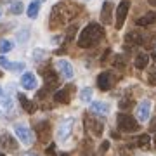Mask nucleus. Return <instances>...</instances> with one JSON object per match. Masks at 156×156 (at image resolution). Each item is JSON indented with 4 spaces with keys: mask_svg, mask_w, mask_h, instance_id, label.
Listing matches in <instances>:
<instances>
[{
    "mask_svg": "<svg viewBox=\"0 0 156 156\" xmlns=\"http://www.w3.org/2000/svg\"><path fill=\"white\" fill-rule=\"evenodd\" d=\"M78 12H80V7L71 4V2H59L56 5L52 7V12H50V19H49V26L50 30H57L68 24V23L71 21L73 17L78 16Z\"/></svg>",
    "mask_w": 156,
    "mask_h": 156,
    "instance_id": "f257e3e1",
    "label": "nucleus"
},
{
    "mask_svg": "<svg viewBox=\"0 0 156 156\" xmlns=\"http://www.w3.org/2000/svg\"><path fill=\"white\" fill-rule=\"evenodd\" d=\"M102 38H104V30H102V26L97 24V23H90V24H87L82 30V33L78 37V47L90 49V47H94V45L99 44Z\"/></svg>",
    "mask_w": 156,
    "mask_h": 156,
    "instance_id": "f03ea898",
    "label": "nucleus"
},
{
    "mask_svg": "<svg viewBox=\"0 0 156 156\" xmlns=\"http://www.w3.org/2000/svg\"><path fill=\"white\" fill-rule=\"evenodd\" d=\"M116 123L122 132H137L139 130V122L130 115H125V113H120L116 116Z\"/></svg>",
    "mask_w": 156,
    "mask_h": 156,
    "instance_id": "7ed1b4c3",
    "label": "nucleus"
},
{
    "mask_svg": "<svg viewBox=\"0 0 156 156\" xmlns=\"http://www.w3.org/2000/svg\"><path fill=\"white\" fill-rule=\"evenodd\" d=\"M38 71L42 73V76H44L45 89L47 90H54V89L59 87V76L56 75V71H52L50 68H42V66H40Z\"/></svg>",
    "mask_w": 156,
    "mask_h": 156,
    "instance_id": "20e7f679",
    "label": "nucleus"
},
{
    "mask_svg": "<svg viewBox=\"0 0 156 156\" xmlns=\"http://www.w3.org/2000/svg\"><path fill=\"white\" fill-rule=\"evenodd\" d=\"M73 125H75V118H64L59 127H57V140L59 142H64V140L71 135V130H73Z\"/></svg>",
    "mask_w": 156,
    "mask_h": 156,
    "instance_id": "39448f33",
    "label": "nucleus"
},
{
    "mask_svg": "<svg viewBox=\"0 0 156 156\" xmlns=\"http://www.w3.org/2000/svg\"><path fill=\"white\" fill-rule=\"evenodd\" d=\"M83 125H85V130L92 134L94 137H101L102 135V130H104V125L101 122H97L95 118H90L89 115H85L83 116Z\"/></svg>",
    "mask_w": 156,
    "mask_h": 156,
    "instance_id": "423d86ee",
    "label": "nucleus"
},
{
    "mask_svg": "<svg viewBox=\"0 0 156 156\" xmlns=\"http://www.w3.org/2000/svg\"><path fill=\"white\" fill-rule=\"evenodd\" d=\"M128 9H130V2L128 0H122L120 5L116 7V23H115V28L122 30L125 24V19L128 16Z\"/></svg>",
    "mask_w": 156,
    "mask_h": 156,
    "instance_id": "0eeeda50",
    "label": "nucleus"
},
{
    "mask_svg": "<svg viewBox=\"0 0 156 156\" xmlns=\"http://www.w3.org/2000/svg\"><path fill=\"white\" fill-rule=\"evenodd\" d=\"M35 132H37L38 139L42 140L44 144H47L50 140V137H52V128H50V123L47 122V120L37 123V125H35Z\"/></svg>",
    "mask_w": 156,
    "mask_h": 156,
    "instance_id": "6e6552de",
    "label": "nucleus"
},
{
    "mask_svg": "<svg viewBox=\"0 0 156 156\" xmlns=\"http://www.w3.org/2000/svg\"><path fill=\"white\" fill-rule=\"evenodd\" d=\"M73 92H75V85H66V87H62L61 90H57L54 94V101L57 104H69Z\"/></svg>",
    "mask_w": 156,
    "mask_h": 156,
    "instance_id": "1a4fd4ad",
    "label": "nucleus"
},
{
    "mask_svg": "<svg viewBox=\"0 0 156 156\" xmlns=\"http://www.w3.org/2000/svg\"><path fill=\"white\" fill-rule=\"evenodd\" d=\"M14 134L21 139V142H24V144H33V132L30 130L28 127H24V125H21V123H16L14 125Z\"/></svg>",
    "mask_w": 156,
    "mask_h": 156,
    "instance_id": "9d476101",
    "label": "nucleus"
},
{
    "mask_svg": "<svg viewBox=\"0 0 156 156\" xmlns=\"http://www.w3.org/2000/svg\"><path fill=\"white\" fill-rule=\"evenodd\" d=\"M0 149L2 151H11V153L17 151V142L14 140V137H12L11 134H2L0 135Z\"/></svg>",
    "mask_w": 156,
    "mask_h": 156,
    "instance_id": "9b49d317",
    "label": "nucleus"
},
{
    "mask_svg": "<svg viewBox=\"0 0 156 156\" xmlns=\"http://www.w3.org/2000/svg\"><path fill=\"white\" fill-rule=\"evenodd\" d=\"M111 85H113V78H111V73L109 71H102L99 76H97V87H99L102 92L109 90Z\"/></svg>",
    "mask_w": 156,
    "mask_h": 156,
    "instance_id": "f8f14e48",
    "label": "nucleus"
},
{
    "mask_svg": "<svg viewBox=\"0 0 156 156\" xmlns=\"http://www.w3.org/2000/svg\"><path fill=\"white\" fill-rule=\"evenodd\" d=\"M149 113H151V102L147 99H144L137 106V118H139V122H147L149 120Z\"/></svg>",
    "mask_w": 156,
    "mask_h": 156,
    "instance_id": "ddd939ff",
    "label": "nucleus"
},
{
    "mask_svg": "<svg viewBox=\"0 0 156 156\" xmlns=\"http://www.w3.org/2000/svg\"><path fill=\"white\" fill-rule=\"evenodd\" d=\"M113 19V4L109 0H106L102 4V9H101V23L102 24H109Z\"/></svg>",
    "mask_w": 156,
    "mask_h": 156,
    "instance_id": "4468645a",
    "label": "nucleus"
},
{
    "mask_svg": "<svg viewBox=\"0 0 156 156\" xmlns=\"http://www.w3.org/2000/svg\"><path fill=\"white\" fill-rule=\"evenodd\" d=\"M21 85L23 87H24V89L26 90H33V89H37V76H35L33 73H24V75H23L21 76Z\"/></svg>",
    "mask_w": 156,
    "mask_h": 156,
    "instance_id": "2eb2a0df",
    "label": "nucleus"
},
{
    "mask_svg": "<svg viewBox=\"0 0 156 156\" xmlns=\"http://www.w3.org/2000/svg\"><path fill=\"white\" fill-rule=\"evenodd\" d=\"M17 99H19V102H21V108L26 113H30V115H31V113L37 111V104H35L33 101H30L24 94H17Z\"/></svg>",
    "mask_w": 156,
    "mask_h": 156,
    "instance_id": "dca6fc26",
    "label": "nucleus"
},
{
    "mask_svg": "<svg viewBox=\"0 0 156 156\" xmlns=\"http://www.w3.org/2000/svg\"><path fill=\"white\" fill-rule=\"evenodd\" d=\"M0 66L9 69V71H21V69H24V64L23 62H11L4 56H0Z\"/></svg>",
    "mask_w": 156,
    "mask_h": 156,
    "instance_id": "f3484780",
    "label": "nucleus"
},
{
    "mask_svg": "<svg viewBox=\"0 0 156 156\" xmlns=\"http://www.w3.org/2000/svg\"><path fill=\"white\" fill-rule=\"evenodd\" d=\"M125 42H127L128 45H142L144 44V35L139 33V31H130V33H127V37H125Z\"/></svg>",
    "mask_w": 156,
    "mask_h": 156,
    "instance_id": "a211bd4d",
    "label": "nucleus"
},
{
    "mask_svg": "<svg viewBox=\"0 0 156 156\" xmlns=\"http://www.w3.org/2000/svg\"><path fill=\"white\" fill-rule=\"evenodd\" d=\"M57 68H59V71L62 73V76L64 78H69L73 76V66L69 64V61H66V59H59L57 61Z\"/></svg>",
    "mask_w": 156,
    "mask_h": 156,
    "instance_id": "6ab92c4d",
    "label": "nucleus"
},
{
    "mask_svg": "<svg viewBox=\"0 0 156 156\" xmlns=\"http://www.w3.org/2000/svg\"><path fill=\"white\" fill-rule=\"evenodd\" d=\"M90 109H92V113H97V115H108L109 113V104L102 102V101H95V102L90 104Z\"/></svg>",
    "mask_w": 156,
    "mask_h": 156,
    "instance_id": "aec40b11",
    "label": "nucleus"
},
{
    "mask_svg": "<svg viewBox=\"0 0 156 156\" xmlns=\"http://www.w3.org/2000/svg\"><path fill=\"white\" fill-rule=\"evenodd\" d=\"M156 21V12H147V14H144L142 17H139L137 19V26H149V24H153V23Z\"/></svg>",
    "mask_w": 156,
    "mask_h": 156,
    "instance_id": "412c9836",
    "label": "nucleus"
},
{
    "mask_svg": "<svg viewBox=\"0 0 156 156\" xmlns=\"http://www.w3.org/2000/svg\"><path fill=\"white\" fill-rule=\"evenodd\" d=\"M12 109L11 95H0V113H9Z\"/></svg>",
    "mask_w": 156,
    "mask_h": 156,
    "instance_id": "4be33fe9",
    "label": "nucleus"
},
{
    "mask_svg": "<svg viewBox=\"0 0 156 156\" xmlns=\"http://www.w3.org/2000/svg\"><path fill=\"white\" fill-rule=\"evenodd\" d=\"M147 62H149V56L147 54H139V56L135 57V68L137 69H144L146 66H147Z\"/></svg>",
    "mask_w": 156,
    "mask_h": 156,
    "instance_id": "5701e85b",
    "label": "nucleus"
},
{
    "mask_svg": "<svg viewBox=\"0 0 156 156\" xmlns=\"http://www.w3.org/2000/svg\"><path fill=\"white\" fill-rule=\"evenodd\" d=\"M38 9H40V2L38 0H35V2H31L28 5V17H31V19H35V17L38 16Z\"/></svg>",
    "mask_w": 156,
    "mask_h": 156,
    "instance_id": "b1692460",
    "label": "nucleus"
},
{
    "mask_svg": "<svg viewBox=\"0 0 156 156\" xmlns=\"http://www.w3.org/2000/svg\"><path fill=\"white\" fill-rule=\"evenodd\" d=\"M149 144H151V137L147 134H142V135H139V137H137V146H139V147L147 149V147H149Z\"/></svg>",
    "mask_w": 156,
    "mask_h": 156,
    "instance_id": "393cba45",
    "label": "nucleus"
},
{
    "mask_svg": "<svg viewBox=\"0 0 156 156\" xmlns=\"http://www.w3.org/2000/svg\"><path fill=\"white\" fill-rule=\"evenodd\" d=\"M9 11H11V14L17 16V14H21V12L24 11V5H23L19 0H16V2H12L11 4V9H9Z\"/></svg>",
    "mask_w": 156,
    "mask_h": 156,
    "instance_id": "a878e982",
    "label": "nucleus"
},
{
    "mask_svg": "<svg viewBox=\"0 0 156 156\" xmlns=\"http://www.w3.org/2000/svg\"><path fill=\"white\" fill-rule=\"evenodd\" d=\"M11 49H12V42H9V40H5V38L0 40V52H2V54L9 52Z\"/></svg>",
    "mask_w": 156,
    "mask_h": 156,
    "instance_id": "bb28decb",
    "label": "nucleus"
},
{
    "mask_svg": "<svg viewBox=\"0 0 156 156\" xmlns=\"http://www.w3.org/2000/svg\"><path fill=\"white\" fill-rule=\"evenodd\" d=\"M80 99L83 101V102H89V101L92 99V89L87 87V89L82 90V92H80Z\"/></svg>",
    "mask_w": 156,
    "mask_h": 156,
    "instance_id": "cd10ccee",
    "label": "nucleus"
},
{
    "mask_svg": "<svg viewBox=\"0 0 156 156\" xmlns=\"http://www.w3.org/2000/svg\"><path fill=\"white\" fill-rule=\"evenodd\" d=\"M28 38H30V30L24 28V30H21V31L17 33V42H19V44H24Z\"/></svg>",
    "mask_w": 156,
    "mask_h": 156,
    "instance_id": "c85d7f7f",
    "label": "nucleus"
},
{
    "mask_svg": "<svg viewBox=\"0 0 156 156\" xmlns=\"http://www.w3.org/2000/svg\"><path fill=\"white\" fill-rule=\"evenodd\" d=\"M132 104H134V101L130 99V97H127V99H122L120 101V104H118V106H120V109H130V108H132Z\"/></svg>",
    "mask_w": 156,
    "mask_h": 156,
    "instance_id": "c756f323",
    "label": "nucleus"
},
{
    "mask_svg": "<svg viewBox=\"0 0 156 156\" xmlns=\"http://www.w3.org/2000/svg\"><path fill=\"white\" fill-rule=\"evenodd\" d=\"M75 33H76V24H73L71 28L66 31V35H64V40H66V42H71L73 37H75Z\"/></svg>",
    "mask_w": 156,
    "mask_h": 156,
    "instance_id": "7c9ffc66",
    "label": "nucleus"
},
{
    "mask_svg": "<svg viewBox=\"0 0 156 156\" xmlns=\"http://www.w3.org/2000/svg\"><path fill=\"white\" fill-rule=\"evenodd\" d=\"M147 82H149L151 85H156V71L149 73V76H147Z\"/></svg>",
    "mask_w": 156,
    "mask_h": 156,
    "instance_id": "2f4dec72",
    "label": "nucleus"
},
{
    "mask_svg": "<svg viewBox=\"0 0 156 156\" xmlns=\"http://www.w3.org/2000/svg\"><path fill=\"white\" fill-rule=\"evenodd\" d=\"M40 57H45V52H44V50H37V52H35V61L40 62Z\"/></svg>",
    "mask_w": 156,
    "mask_h": 156,
    "instance_id": "473e14b6",
    "label": "nucleus"
},
{
    "mask_svg": "<svg viewBox=\"0 0 156 156\" xmlns=\"http://www.w3.org/2000/svg\"><path fill=\"white\" fill-rule=\"evenodd\" d=\"M108 149H109V142H108V140H104V142L101 144V151H108Z\"/></svg>",
    "mask_w": 156,
    "mask_h": 156,
    "instance_id": "72a5a7b5",
    "label": "nucleus"
},
{
    "mask_svg": "<svg viewBox=\"0 0 156 156\" xmlns=\"http://www.w3.org/2000/svg\"><path fill=\"white\" fill-rule=\"evenodd\" d=\"M151 130H153V132H156V118L151 122Z\"/></svg>",
    "mask_w": 156,
    "mask_h": 156,
    "instance_id": "f704fd0d",
    "label": "nucleus"
},
{
    "mask_svg": "<svg viewBox=\"0 0 156 156\" xmlns=\"http://www.w3.org/2000/svg\"><path fill=\"white\" fill-rule=\"evenodd\" d=\"M54 153V146H50V147H47V154H52Z\"/></svg>",
    "mask_w": 156,
    "mask_h": 156,
    "instance_id": "c9c22d12",
    "label": "nucleus"
},
{
    "mask_svg": "<svg viewBox=\"0 0 156 156\" xmlns=\"http://www.w3.org/2000/svg\"><path fill=\"white\" fill-rule=\"evenodd\" d=\"M149 4L151 5H156V0H149Z\"/></svg>",
    "mask_w": 156,
    "mask_h": 156,
    "instance_id": "e433bc0d",
    "label": "nucleus"
},
{
    "mask_svg": "<svg viewBox=\"0 0 156 156\" xmlns=\"http://www.w3.org/2000/svg\"><path fill=\"white\" fill-rule=\"evenodd\" d=\"M153 144H154V149H156V135H154V139H153Z\"/></svg>",
    "mask_w": 156,
    "mask_h": 156,
    "instance_id": "4c0bfd02",
    "label": "nucleus"
},
{
    "mask_svg": "<svg viewBox=\"0 0 156 156\" xmlns=\"http://www.w3.org/2000/svg\"><path fill=\"white\" fill-rule=\"evenodd\" d=\"M59 156H69V154H68V153H62V154H59Z\"/></svg>",
    "mask_w": 156,
    "mask_h": 156,
    "instance_id": "58836bf2",
    "label": "nucleus"
},
{
    "mask_svg": "<svg viewBox=\"0 0 156 156\" xmlns=\"http://www.w3.org/2000/svg\"><path fill=\"white\" fill-rule=\"evenodd\" d=\"M153 59H154V61H156V54H153Z\"/></svg>",
    "mask_w": 156,
    "mask_h": 156,
    "instance_id": "ea45409f",
    "label": "nucleus"
},
{
    "mask_svg": "<svg viewBox=\"0 0 156 156\" xmlns=\"http://www.w3.org/2000/svg\"><path fill=\"white\" fill-rule=\"evenodd\" d=\"M0 156H5V154H4V153H0Z\"/></svg>",
    "mask_w": 156,
    "mask_h": 156,
    "instance_id": "a19ab883",
    "label": "nucleus"
},
{
    "mask_svg": "<svg viewBox=\"0 0 156 156\" xmlns=\"http://www.w3.org/2000/svg\"><path fill=\"white\" fill-rule=\"evenodd\" d=\"M0 2H7V0H0Z\"/></svg>",
    "mask_w": 156,
    "mask_h": 156,
    "instance_id": "79ce46f5",
    "label": "nucleus"
},
{
    "mask_svg": "<svg viewBox=\"0 0 156 156\" xmlns=\"http://www.w3.org/2000/svg\"><path fill=\"white\" fill-rule=\"evenodd\" d=\"M38 2H45V0H38Z\"/></svg>",
    "mask_w": 156,
    "mask_h": 156,
    "instance_id": "37998d69",
    "label": "nucleus"
},
{
    "mask_svg": "<svg viewBox=\"0 0 156 156\" xmlns=\"http://www.w3.org/2000/svg\"><path fill=\"white\" fill-rule=\"evenodd\" d=\"M0 95H2V89H0Z\"/></svg>",
    "mask_w": 156,
    "mask_h": 156,
    "instance_id": "c03bdc74",
    "label": "nucleus"
},
{
    "mask_svg": "<svg viewBox=\"0 0 156 156\" xmlns=\"http://www.w3.org/2000/svg\"><path fill=\"white\" fill-rule=\"evenodd\" d=\"M30 156H37V154H30Z\"/></svg>",
    "mask_w": 156,
    "mask_h": 156,
    "instance_id": "a18cd8bd",
    "label": "nucleus"
},
{
    "mask_svg": "<svg viewBox=\"0 0 156 156\" xmlns=\"http://www.w3.org/2000/svg\"><path fill=\"white\" fill-rule=\"evenodd\" d=\"M0 16H2V11H0Z\"/></svg>",
    "mask_w": 156,
    "mask_h": 156,
    "instance_id": "49530a36",
    "label": "nucleus"
},
{
    "mask_svg": "<svg viewBox=\"0 0 156 156\" xmlns=\"http://www.w3.org/2000/svg\"><path fill=\"white\" fill-rule=\"evenodd\" d=\"M0 76H2V73H0Z\"/></svg>",
    "mask_w": 156,
    "mask_h": 156,
    "instance_id": "de8ad7c7",
    "label": "nucleus"
},
{
    "mask_svg": "<svg viewBox=\"0 0 156 156\" xmlns=\"http://www.w3.org/2000/svg\"><path fill=\"white\" fill-rule=\"evenodd\" d=\"M85 2H87V0H85Z\"/></svg>",
    "mask_w": 156,
    "mask_h": 156,
    "instance_id": "09e8293b",
    "label": "nucleus"
}]
</instances>
